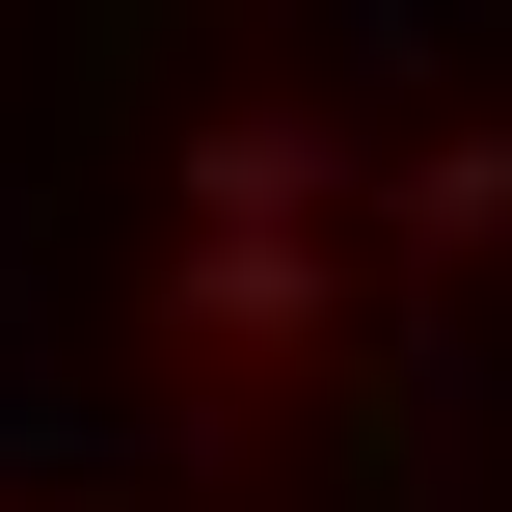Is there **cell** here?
<instances>
[{"mask_svg":"<svg viewBox=\"0 0 512 512\" xmlns=\"http://www.w3.org/2000/svg\"><path fill=\"white\" fill-rule=\"evenodd\" d=\"M162 324H189V351H324V216H297V243H270V216H189Z\"/></svg>","mask_w":512,"mask_h":512,"instance_id":"obj_1","label":"cell"},{"mask_svg":"<svg viewBox=\"0 0 512 512\" xmlns=\"http://www.w3.org/2000/svg\"><path fill=\"white\" fill-rule=\"evenodd\" d=\"M405 243H432V270H459V243H512V135H432V162H405Z\"/></svg>","mask_w":512,"mask_h":512,"instance_id":"obj_2","label":"cell"}]
</instances>
